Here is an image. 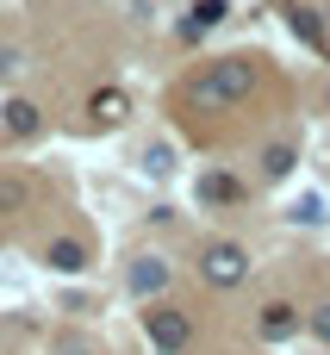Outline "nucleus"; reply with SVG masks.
Instances as JSON below:
<instances>
[{
	"label": "nucleus",
	"mask_w": 330,
	"mask_h": 355,
	"mask_svg": "<svg viewBox=\"0 0 330 355\" xmlns=\"http://www.w3.org/2000/svg\"><path fill=\"white\" fill-rule=\"evenodd\" d=\"M256 81H262L256 56H218L206 75H193V87H187V94H193L200 106H212V112H218V106H237V100H250V94H256Z\"/></svg>",
	"instance_id": "obj_1"
},
{
	"label": "nucleus",
	"mask_w": 330,
	"mask_h": 355,
	"mask_svg": "<svg viewBox=\"0 0 330 355\" xmlns=\"http://www.w3.org/2000/svg\"><path fill=\"white\" fill-rule=\"evenodd\" d=\"M250 275V250L237 243V237H212L206 250H200V281L206 287H237Z\"/></svg>",
	"instance_id": "obj_2"
},
{
	"label": "nucleus",
	"mask_w": 330,
	"mask_h": 355,
	"mask_svg": "<svg viewBox=\"0 0 330 355\" xmlns=\"http://www.w3.org/2000/svg\"><path fill=\"white\" fill-rule=\"evenodd\" d=\"M144 337H150L162 355H181L187 343H193V318H187L181 306H162V300H156V306L144 312Z\"/></svg>",
	"instance_id": "obj_3"
},
{
	"label": "nucleus",
	"mask_w": 330,
	"mask_h": 355,
	"mask_svg": "<svg viewBox=\"0 0 330 355\" xmlns=\"http://www.w3.org/2000/svg\"><path fill=\"white\" fill-rule=\"evenodd\" d=\"M168 281H175V268H168L162 256H131V268H125V287H131L137 300H162Z\"/></svg>",
	"instance_id": "obj_4"
},
{
	"label": "nucleus",
	"mask_w": 330,
	"mask_h": 355,
	"mask_svg": "<svg viewBox=\"0 0 330 355\" xmlns=\"http://www.w3.org/2000/svg\"><path fill=\"white\" fill-rule=\"evenodd\" d=\"M281 19L293 25V37H299V44H312V50H318V56L330 62V31H324V12H312L306 0H287V6H281Z\"/></svg>",
	"instance_id": "obj_5"
},
{
	"label": "nucleus",
	"mask_w": 330,
	"mask_h": 355,
	"mask_svg": "<svg viewBox=\"0 0 330 355\" xmlns=\"http://www.w3.org/2000/svg\"><path fill=\"white\" fill-rule=\"evenodd\" d=\"M299 324H306V318H299V306L275 300V306H262V318H256V337H262V343H287Z\"/></svg>",
	"instance_id": "obj_6"
},
{
	"label": "nucleus",
	"mask_w": 330,
	"mask_h": 355,
	"mask_svg": "<svg viewBox=\"0 0 330 355\" xmlns=\"http://www.w3.org/2000/svg\"><path fill=\"white\" fill-rule=\"evenodd\" d=\"M0 131H6V137H37L44 119H37L31 100H6V106H0Z\"/></svg>",
	"instance_id": "obj_7"
},
{
	"label": "nucleus",
	"mask_w": 330,
	"mask_h": 355,
	"mask_svg": "<svg viewBox=\"0 0 330 355\" xmlns=\"http://www.w3.org/2000/svg\"><path fill=\"white\" fill-rule=\"evenodd\" d=\"M44 262H50L56 275H81V268H87L94 256H87V243H81V237H56V243L44 250Z\"/></svg>",
	"instance_id": "obj_8"
},
{
	"label": "nucleus",
	"mask_w": 330,
	"mask_h": 355,
	"mask_svg": "<svg viewBox=\"0 0 330 355\" xmlns=\"http://www.w3.org/2000/svg\"><path fill=\"white\" fill-rule=\"evenodd\" d=\"M225 12H231V0H193V12L181 19V37H200V31H212Z\"/></svg>",
	"instance_id": "obj_9"
},
{
	"label": "nucleus",
	"mask_w": 330,
	"mask_h": 355,
	"mask_svg": "<svg viewBox=\"0 0 330 355\" xmlns=\"http://www.w3.org/2000/svg\"><path fill=\"white\" fill-rule=\"evenodd\" d=\"M293 162H299V150H293V144H268V150H262V181H287V175H293Z\"/></svg>",
	"instance_id": "obj_10"
},
{
	"label": "nucleus",
	"mask_w": 330,
	"mask_h": 355,
	"mask_svg": "<svg viewBox=\"0 0 330 355\" xmlns=\"http://www.w3.org/2000/svg\"><path fill=\"white\" fill-rule=\"evenodd\" d=\"M200 200H206V206H237L243 187H237L231 175H200Z\"/></svg>",
	"instance_id": "obj_11"
},
{
	"label": "nucleus",
	"mask_w": 330,
	"mask_h": 355,
	"mask_svg": "<svg viewBox=\"0 0 330 355\" xmlns=\"http://www.w3.org/2000/svg\"><path fill=\"white\" fill-rule=\"evenodd\" d=\"M87 112H94L100 125H119V119H125V94H119V87H100V94L87 100Z\"/></svg>",
	"instance_id": "obj_12"
},
{
	"label": "nucleus",
	"mask_w": 330,
	"mask_h": 355,
	"mask_svg": "<svg viewBox=\"0 0 330 355\" xmlns=\"http://www.w3.org/2000/svg\"><path fill=\"white\" fill-rule=\"evenodd\" d=\"M287 218H293V225H324V218H330L324 193H299V200H293V212H287Z\"/></svg>",
	"instance_id": "obj_13"
},
{
	"label": "nucleus",
	"mask_w": 330,
	"mask_h": 355,
	"mask_svg": "<svg viewBox=\"0 0 330 355\" xmlns=\"http://www.w3.org/2000/svg\"><path fill=\"white\" fill-rule=\"evenodd\" d=\"M144 168H150V175H168V168H175V150H168V144H150V150H144Z\"/></svg>",
	"instance_id": "obj_14"
},
{
	"label": "nucleus",
	"mask_w": 330,
	"mask_h": 355,
	"mask_svg": "<svg viewBox=\"0 0 330 355\" xmlns=\"http://www.w3.org/2000/svg\"><path fill=\"white\" fill-rule=\"evenodd\" d=\"M306 324H312V337H318V343H330V300H324V306H312V318H306Z\"/></svg>",
	"instance_id": "obj_15"
},
{
	"label": "nucleus",
	"mask_w": 330,
	"mask_h": 355,
	"mask_svg": "<svg viewBox=\"0 0 330 355\" xmlns=\"http://www.w3.org/2000/svg\"><path fill=\"white\" fill-rule=\"evenodd\" d=\"M19 62H25V50H19V44H0V75H12Z\"/></svg>",
	"instance_id": "obj_16"
},
{
	"label": "nucleus",
	"mask_w": 330,
	"mask_h": 355,
	"mask_svg": "<svg viewBox=\"0 0 330 355\" xmlns=\"http://www.w3.org/2000/svg\"><path fill=\"white\" fill-rule=\"evenodd\" d=\"M324 106H330V94H324Z\"/></svg>",
	"instance_id": "obj_17"
}]
</instances>
